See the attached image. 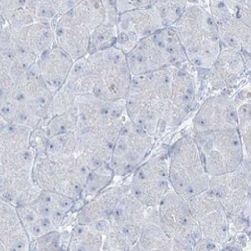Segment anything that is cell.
<instances>
[{
	"label": "cell",
	"instance_id": "cell-1",
	"mask_svg": "<svg viewBox=\"0 0 251 251\" xmlns=\"http://www.w3.org/2000/svg\"><path fill=\"white\" fill-rule=\"evenodd\" d=\"M200 72L187 61L134 75L126 98L128 118L153 138L178 128L198 106L204 91Z\"/></svg>",
	"mask_w": 251,
	"mask_h": 251
},
{
	"label": "cell",
	"instance_id": "cell-2",
	"mask_svg": "<svg viewBox=\"0 0 251 251\" xmlns=\"http://www.w3.org/2000/svg\"><path fill=\"white\" fill-rule=\"evenodd\" d=\"M187 60L196 70L206 72L221 50L214 19L209 10V0H188L173 24Z\"/></svg>",
	"mask_w": 251,
	"mask_h": 251
},
{
	"label": "cell",
	"instance_id": "cell-3",
	"mask_svg": "<svg viewBox=\"0 0 251 251\" xmlns=\"http://www.w3.org/2000/svg\"><path fill=\"white\" fill-rule=\"evenodd\" d=\"M169 182L172 189L185 200L206 190L210 175L205 166L192 134L177 139L167 152Z\"/></svg>",
	"mask_w": 251,
	"mask_h": 251
},
{
	"label": "cell",
	"instance_id": "cell-4",
	"mask_svg": "<svg viewBox=\"0 0 251 251\" xmlns=\"http://www.w3.org/2000/svg\"><path fill=\"white\" fill-rule=\"evenodd\" d=\"M90 167L76 154L52 159L45 153L35 155L33 181L43 190L64 194L75 200V210L79 209V199Z\"/></svg>",
	"mask_w": 251,
	"mask_h": 251
},
{
	"label": "cell",
	"instance_id": "cell-5",
	"mask_svg": "<svg viewBox=\"0 0 251 251\" xmlns=\"http://www.w3.org/2000/svg\"><path fill=\"white\" fill-rule=\"evenodd\" d=\"M91 94L104 100H122L129 94L132 74L126 55L115 46L87 54Z\"/></svg>",
	"mask_w": 251,
	"mask_h": 251
},
{
	"label": "cell",
	"instance_id": "cell-6",
	"mask_svg": "<svg viewBox=\"0 0 251 251\" xmlns=\"http://www.w3.org/2000/svg\"><path fill=\"white\" fill-rule=\"evenodd\" d=\"M126 55L133 76L180 66L188 61L172 26H166L143 38Z\"/></svg>",
	"mask_w": 251,
	"mask_h": 251
},
{
	"label": "cell",
	"instance_id": "cell-7",
	"mask_svg": "<svg viewBox=\"0 0 251 251\" xmlns=\"http://www.w3.org/2000/svg\"><path fill=\"white\" fill-rule=\"evenodd\" d=\"M53 45L52 24L49 22L7 25L0 34V50L22 70H28L36 64Z\"/></svg>",
	"mask_w": 251,
	"mask_h": 251
},
{
	"label": "cell",
	"instance_id": "cell-8",
	"mask_svg": "<svg viewBox=\"0 0 251 251\" xmlns=\"http://www.w3.org/2000/svg\"><path fill=\"white\" fill-rule=\"evenodd\" d=\"M192 135L210 177L234 171L241 166L244 158L250 159L245 154L237 128Z\"/></svg>",
	"mask_w": 251,
	"mask_h": 251
},
{
	"label": "cell",
	"instance_id": "cell-9",
	"mask_svg": "<svg viewBox=\"0 0 251 251\" xmlns=\"http://www.w3.org/2000/svg\"><path fill=\"white\" fill-rule=\"evenodd\" d=\"M127 119V112L111 115L75 133V154L87 163L90 169L110 162L117 137Z\"/></svg>",
	"mask_w": 251,
	"mask_h": 251
},
{
	"label": "cell",
	"instance_id": "cell-10",
	"mask_svg": "<svg viewBox=\"0 0 251 251\" xmlns=\"http://www.w3.org/2000/svg\"><path fill=\"white\" fill-rule=\"evenodd\" d=\"M157 214L161 228L174 241L176 250H192L201 232L187 200L171 188L157 206Z\"/></svg>",
	"mask_w": 251,
	"mask_h": 251
},
{
	"label": "cell",
	"instance_id": "cell-11",
	"mask_svg": "<svg viewBox=\"0 0 251 251\" xmlns=\"http://www.w3.org/2000/svg\"><path fill=\"white\" fill-rule=\"evenodd\" d=\"M155 138L146 133L129 118L117 137L110 166L116 178L132 174L148 158L154 148Z\"/></svg>",
	"mask_w": 251,
	"mask_h": 251
},
{
	"label": "cell",
	"instance_id": "cell-12",
	"mask_svg": "<svg viewBox=\"0 0 251 251\" xmlns=\"http://www.w3.org/2000/svg\"><path fill=\"white\" fill-rule=\"evenodd\" d=\"M210 189L225 208L229 216H242L250 219V159L244 158L234 171L212 176Z\"/></svg>",
	"mask_w": 251,
	"mask_h": 251
},
{
	"label": "cell",
	"instance_id": "cell-13",
	"mask_svg": "<svg viewBox=\"0 0 251 251\" xmlns=\"http://www.w3.org/2000/svg\"><path fill=\"white\" fill-rule=\"evenodd\" d=\"M133 173L129 191L144 205L157 208L171 189L167 153L145 160Z\"/></svg>",
	"mask_w": 251,
	"mask_h": 251
},
{
	"label": "cell",
	"instance_id": "cell-14",
	"mask_svg": "<svg viewBox=\"0 0 251 251\" xmlns=\"http://www.w3.org/2000/svg\"><path fill=\"white\" fill-rule=\"evenodd\" d=\"M193 218L201 232V237L210 239L222 246L229 240V215L225 208L207 188L187 200Z\"/></svg>",
	"mask_w": 251,
	"mask_h": 251
},
{
	"label": "cell",
	"instance_id": "cell-15",
	"mask_svg": "<svg viewBox=\"0 0 251 251\" xmlns=\"http://www.w3.org/2000/svg\"><path fill=\"white\" fill-rule=\"evenodd\" d=\"M164 27L163 18L155 5L120 13L117 17L115 47L127 54L140 40Z\"/></svg>",
	"mask_w": 251,
	"mask_h": 251
},
{
	"label": "cell",
	"instance_id": "cell-16",
	"mask_svg": "<svg viewBox=\"0 0 251 251\" xmlns=\"http://www.w3.org/2000/svg\"><path fill=\"white\" fill-rule=\"evenodd\" d=\"M250 72V61L240 52L221 48L213 65L204 74V91L209 93L231 92L241 86Z\"/></svg>",
	"mask_w": 251,
	"mask_h": 251
},
{
	"label": "cell",
	"instance_id": "cell-17",
	"mask_svg": "<svg viewBox=\"0 0 251 251\" xmlns=\"http://www.w3.org/2000/svg\"><path fill=\"white\" fill-rule=\"evenodd\" d=\"M225 128H237V112L232 94L221 92L209 95L193 117V134Z\"/></svg>",
	"mask_w": 251,
	"mask_h": 251
},
{
	"label": "cell",
	"instance_id": "cell-18",
	"mask_svg": "<svg viewBox=\"0 0 251 251\" xmlns=\"http://www.w3.org/2000/svg\"><path fill=\"white\" fill-rule=\"evenodd\" d=\"M209 10L217 27L221 48L238 51L250 61V26L230 10L222 0H209Z\"/></svg>",
	"mask_w": 251,
	"mask_h": 251
},
{
	"label": "cell",
	"instance_id": "cell-19",
	"mask_svg": "<svg viewBox=\"0 0 251 251\" xmlns=\"http://www.w3.org/2000/svg\"><path fill=\"white\" fill-rule=\"evenodd\" d=\"M148 209L129 190L118 201L109 217L111 227L130 248L138 241L147 221Z\"/></svg>",
	"mask_w": 251,
	"mask_h": 251
},
{
	"label": "cell",
	"instance_id": "cell-20",
	"mask_svg": "<svg viewBox=\"0 0 251 251\" xmlns=\"http://www.w3.org/2000/svg\"><path fill=\"white\" fill-rule=\"evenodd\" d=\"M54 46L74 61L90 53L91 30L71 11L58 16L52 24Z\"/></svg>",
	"mask_w": 251,
	"mask_h": 251
},
{
	"label": "cell",
	"instance_id": "cell-21",
	"mask_svg": "<svg viewBox=\"0 0 251 251\" xmlns=\"http://www.w3.org/2000/svg\"><path fill=\"white\" fill-rule=\"evenodd\" d=\"M0 15L9 25H25L35 22L53 24L58 17L48 0H0Z\"/></svg>",
	"mask_w": 251,
	"mask_h": 251
},
{
	"label": "cell",
	"instance_id": "cell-22",
	"mask_svg": "<svg viewBox=\"0 0 251 251\" xmlns=\"http://www.w3.org/2000/svg\"><path fill=\"white\" fill-rule=\"evenodd\" d=\"M129 190V182L111 184L83 204L75 213V224L92 223L111 216L120 198Z\"/></svg>",
	"mask_w": 251,
	"mask_h": 251
},
{
	"label": "cell",
	"instance_id": "cell-23",
	"mask_svg": "<svg viewBox=\"0 0 251 251\" xmlns=\"http://www.w3.org/2000/svg\"><path fill=\"white\" fill-rule=\"evenodd\" d=\"M29 244L16 206L0 197V251H28Z\"/></svg>",
	"mask_w": 251,
	"mask_h": 251
},
{
	"label": "cell",
	"instance_id": "cell-24",
	"mask_svg": "<svg viewBox=\"0 0 251 251\" xmlns=\"http://www.w3.org/2000/svg\"><path fill=\"white\" fill-rule=\"evenodd\" d=\"M73 64L74 60L54 45L40 56L39 75L52 94L65 85Z\"/></svg>",
	"mask_w": 251,
	"mask_h": 251
},
{
	"label": "cell",
	"instance_id": "cell-25",
	"mask_svg": "<svg viewBox=\"0 0 251 251\" xmlns=\"http://www.w3.org/2000/svg\"><path fill=\"white\" fill-rule=\"evenodd\" d=\"M110 219H101L92 223H76L71 229L68 250L70 251H100L103 239L110 231Z\"/></svg>",
	"mask_w": 251,
	"mask_h": 251
},
{
	"label": "cell",
	"instance_id": "cell-26",
	"mask_svg": "<svg viewBox=\"0 0 251 251\" xmlns=\"http://www.w3.org/2000/svg\"><path fill=\"white\" fill-rule=\"evenodd\" d=\"M131 250H176L174 241L167 235L158 221L157 208H149L143 231Z\"/></svg>",
	"mask_w": 251,
	"mask_h": 251
},
{
	"label": "cell",
	"instance_id": "cell-27",
	"mask_svg": "<svg viewBox=\"0 0 251 251\" xmlns=\"http://www.w3.org/2000/svg\"><path fill=\"white\" fill-rule=\"evenodd\" d=\"M16 209L19 219L30 241L58 230L50 220L38 214L29 204L16 206Z\"/></svg>",
	"mask_w": 251,
	"mask_h": 251
},
{
	"label": "cell",
	"instance_id": "cell-28",
	"mask_svg": "<svg viewBox=\"0 0 251 251\" xmlns=\"http://www.w3.org/2000/svg\"><path fill=\"white\" fill-rule=\"evenodd\" d=\"M115 179L116 176L109 163L91 169L78 202L79 208L104 188L113 184Z\"/></svg>",
	"mask_w": 251,
	"mask_h": 251
},
{
	"label": "cell",
	"instance_id": "cell-29",
	"mask_svg": "<svg viewBox=\"0 0 251 251\" xmlns=\"http://www.w3.org/2000/svg\"><path fill=\"white\" fill-rule=\"evenodd\" d=\"M40 127L49 137L65 133H76L78 130V118L75 106L64 114L55 115L45 121Z\"/></svg>",
	"mask_w": 251,
	"mask_h": 251
},
{
	"label": "cell",
	"instance_id": "cell-30",
	"mask_svg": "<svg viewBox=\"0 0 251 251\" xmlns=\"http://www.w3.org/2000/svg\"><path fill=\"white\" fill-rule=\"evenodd\" d=\"M26 70L19 69L14 62L0 50V101L12 93L16 80Z\"/></svg>",
	"mask_w": 251,
	"mask_h": 251
},
{
	"label": "cell",
	"instance_id": "cell-31",
	"mask_svg": "<svg viewBox=\"0 0 251 251\" xmlns=\"http://www.w3.org/2000/svg\"><path fill=\"white\" fill-rule=\"evenodd\" d=\"M76 134L65 133L48 138L45 154L52 159L71 157L75 154Z\"/></svg>",
	"mask_w": 251,
	"mask_h": 251
},
{
	"label": "cell",
	"instance_id": "cell-32",
	"mask_svg": "<svg viewBox=\"0 0 251 251\" xmlns=\"http://www.w3.org/2000/svg\"><path fill=\"white\" fill-rule=\"evenodd\" d=\"M72 227L55 230L30 241L29 250H68Z\"/></svg>",
	"mask_w": 251,
	"mask_h": 251
},
{
	"label": "cell",
	"instance_id": "cell-33",
	"mask_svg": "<svg viewBox=\"0 0 251 251\" xmlns=\"http://www.w3.org/2000/svg\"><path fill=\"white\" fill-rule=\"evenodd\" d=\"M117 23L104 22L91 31L90 53L115 46L117 41Z\"/></svg>",
	"mask_w": 251,
	"mask_h": 251
},
{
	"label": "cell",
	"instance_id": "cell-34",
	"mask_svg": "<svg viewBox=\"0 0 251 251\" xmlns=\"http://www.w3.org/2000/svg\"><path fill=\"white\" fill-rule=\"evenodd\" d=\"M75 97L76 95H75L67 87L62 86L52 96L50 110H49V117L47 120H49L50 118L55 115L64 114L70 111L71 109H73L75 106Z\"/></svg>",
	"mask_w": 251,
	"mask_h": 251
},
{
	"label": "cell",
	"instance_id": "cell-35",
	"mask_svg": "<svg viewBox=\"0 0 251 251\" xmlns=\"http://www.w3.org/2000/svg\"><path fill=\"white\" fill-rule=\"evenodd\" d=\"M188 0H157L154 4L159 10L165 26H172L183 12Z\"/></svg>",
	"mask_w": 251,
	"mask_h": 251
},
{
	"label": "cell",
	"instance_id": "cell-36",
	"mask_svg": "<svg viewBox=\"0 0 251 251\" xmlns=\"http://www.w3.org/2000/svg\"><path fill=\"white\" fill-rule=\"evenodd\" d=\"M156 2L157 0H116L118 14L129 10L153 6Z\"/></svg>",
	"mask_w": 251,
	"mask_h": 251
},
{
	"label": "cell",
	"instance_id": "cell-37",
	"mask_svg": "<svg viewBox=\"0 0 251 251\" xmlns=\"http://www.w3.org/2000/svg\"><path fill=\"white\" fill-rule=\"evenodd\" d=\"M58 16L73 10L82 0H48Z\"/></svg>",
	"mask_w": 251,
	"mask_h": 251
},
{
	"label": "cell",
	"instance_id": "cell-38",
	"mask_svg": "<svg viewBox=\"0 0 251 251\" xmlns=\"http://www.w3.org/2000/svg\"><path fill=\"white\" fill-rule=\"evenodd\" d=\"M192 250H222V246L210 239L201 237L193 245Z\"/></svg>",
	"mask_w": 251,
	"mask_h": 251
},
{
	"label": "cell",
	"instance_id": "cell-39",
	"mask_svg": "<svg viewBox=\"0 0 251 251\" xmlns=\"http://www.w3.org/2000/svg\"><path fill=\"white\" fill-rule=\"evenodd\" d=\"M6 25H7V23H6V20L0 15V34L2 33V31L4 30V28L6 27Z\"/></svg>",
	"mask_w": 251,
	"mask_h": 251
},
{
	"label": "cell",
	"instance_id": "cell-40",
	"mask_svg": "<svg viewBox=\"0 0 251 251\" xmlns=\"http://www.w3.org/2000/svg\"><path fill=\"white\" fill-rule=\"evenodd\" d=\"M5 124H6V122L1 118V116H0V128H1L2 126H3V125H5Z\"/></svg>",
	"mask_w": 251,
	"mask_h": 251
}]
</instances>
